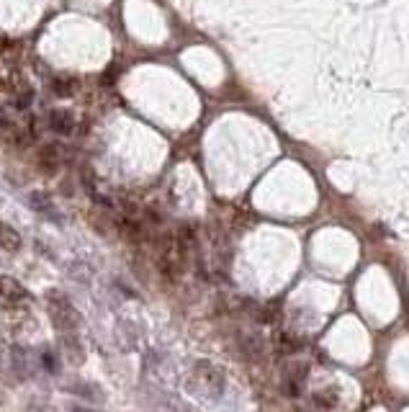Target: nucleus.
<instances>
[{
  "label": "nucleus",
  "mask_w": 409,
  "mask_h": 412,
  "mask_svg": "<svg viewBox=\"0 0 409 412\" xmlns=\"http://www.w3.org/2000/svg\"><path fill=\"white\" fill-rule=\"evenodd\" d=\"M224 384H227V376L212 361H196L186 373V389L198 399H219L224 394Z\"/></svg>",
  "instance_id": "obj_1"
},
{
  "label": "nucleus",
  "mask_w": 409,
  "mask_h": 412,
  "mask_svg": "<svg viewBox=\"0 0 409 412\" xmlns=\"http://www.w3.org/2000/svg\"><path fill=\"white\" fill-rule=\"evenodd\" d=\"M47 309H49V320H52V325L60 335H70L75 333L83 322L80 317V312L72 307V301L62 294H49V301H47Z\"/></svg>",
  "instance_id": "obj_2"
},
{
  "label": "nucleus",
  "mask_w": 409,
  "mask_h": 412,
  "mask_svg": "<svg viewBox=\"0 0 409 412\" xmlns=\"http://www.w3.org/2000/svg\"><path fill=\"white\" fill-rule=\"evenodd\" d=\"M29 301V291H26V286L13 276H6V273H0V309H13V307H21Z\"/></svg>",
  "instance_id": "obj_3"
},
{
  "label": "nucleus",
  "mask_w": 409,
  "mask_h": 412,
  "mask_svg": "<svg viewBox=\"0 0 409 412\" xmlns=\"http://www.w3.org/2000/svg\"><path fill=\"white\" fill-rule=\"evenodd\" d=\"M47 124H49V129L60 137H70L72 132H75V127H78L75 114H72L70 109H52L47 116Z\"/></svg>",
  "instance_id": "obj_4"
},
{
  "label": "nucleus",
  "mask_w": 409,
  "mask_h": 412,
  "mask_svg": "<svg viewBox=\"0 0 409 412\" xmlns=\"http://www.w3.org/2000/svg\"><path fill=\"white\" fill-rule=\"evenodd\" d=\"M309 373V366L307 364H299V366H289L284 373V392L286 394L296 397L301 392V384H304V379H307Z\"/></svg>",
  "instance_id": "obj_5"
},
{
  "label": "nucleus",
  "mask_w": 409,
  "mask_h": 412,
  "mask_svg": "<svg viewBox=\"0 0 409 412\" xmlns=\"http://www.w3.org/2000/svg\"><path fill=\"white\" fill-rule=\"evenodd\" d=\"M24 245V240L18 235V230H13L8 222H0V250L6 253H18Z\"/></svg>",
  "instance_id": "obj_6"
},
{
  "label": "nucleus",
  "mask_w": 409,
  "mask_h": 412,
  "mask_svg": "<svg viewBox=\"0 0 409 412\" xmlns=\"http://www.w3.org/2000/svg\"><path fill=\"white\" fill-rule=\"evenodd\" d=\"M39 165L47 170V173H55L57 167L62 165V147L57 144H44L39 150Z\"/></svg>",
  "instance_id": "obj_7"
},
{
  "label": "nucleus",
  "mask_w": 409,
  "mask_h": 412,
  "mask_svg": "<svg viewBox=\"0 0 409 412\" xmlns=\"http://www.w3.org/2000/svg\"><path fill=\"white\" fill-rule=\"evenodd\" d=\"M78 90V80L75 78H55L52 80V93L60 95V98H67Z\"/></svg>",
  "instance_id": "obj_8"
},
{
  "label": "nucleus",
  "mask_w": 409,
  "mask_h": 412,
  "mask_svg": "<svg viewBox=\"0 0 409 412\" xmlns=\"http://www.w3.org/2000/svg\"><path fill=\"white\" fill-rule=\"evenodd\" d=\"M312 399H314L317 407H324V410H330V407H335V404H338L340 397H338V392H317Z\"/></svg>",
  "instance_id": "obj_9"
},
{
  "label": "nucleus",
  "mask_w": 409,
  "mask_h": 412,
  "mask_svg": "<svg viewBox=\"0 0 409 412\" xmlns=\"http://www.w3.org/2000/svg\"><path fill=\"white\" fill-rule=\"evenodd\" d=\"M32 206H36L41 212H47L49 217H57V209L52 206V201H49L44 193H32Z\"/></svg>",
  "instance_id": "obj_10"
},
{
  "label": "nucleus",
  "mask_w": 409,
  "mask_h": 412,
  "mask_svg": "<svg viewBox=\"0 0 409 412\" xmlns=\"http://www.w3.org/2000/svg\"><path fill=\"white\" fill-rule=\"evenodd\" d=\"M41 364H44V369H47L49 373H60V371H62L60 358H57L52 350H41Z\"/></svg>",
  "instance_id": "obj_11"
},
{
  "label": "nucleus",
  "mask_w": 409,
  "mask_h": 412,
  "mask_svg": "<svg viewBox=\"0 0 409 412\" xmlns=\"http://www.w3.org/2000/svg\"><path fill=\"white\" fill-rule=\"evenodd\" d=\"M301 348V343H296L291 338V335H278V350H281V353H296V350Z\"/></svg>",
  "instance_id": "obj_12"
},
{
  "label": "nucleus",
  "mask_w": 409,
  "mask_h": 412,
  "mask_svg": "<svg viewBox=\"0 0 409 412\" xmlns=\"http://www.w3.org/2000/svg\"><path fill=\"white\" fill-rule=\"evenodd\" d=\"M72 412H93V410H85V407H72Z\"/></svg>",
  "instance_id": "obj_13"
},
{
  "label": "nucleus",
  "mask_w": 409,
  "mask_h": 412,
  "mask_svg": "<svg viewBox=\"0 0 409 412\" xmlns=\"http://www.w3.org/2000/svg\"><path fill=\"white\" fill-rule=\"evenodd\" d=\"M296 412H309V410H296Z\"/></svg>",
  "instance_id": "obj_14"
},
{
  "label": "nucleus",
  "mask_w": 409,
  "mask_h": 412,
  "mask_svg": "<svg viewBox=\"0 0 409 412\" xmlns=\"http://www.w3.org/2000/svg\"><path fill=\"white\" fill-rule=\"evenodd\" d=\"M0 364H3V361H0Z\"/></svg>",
  "instance_id": "obj_15"
}]
</instances>
